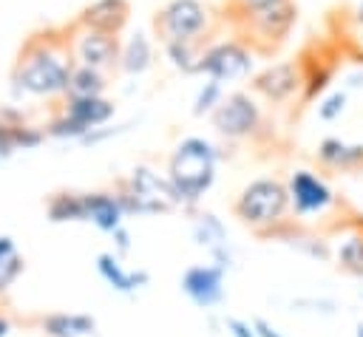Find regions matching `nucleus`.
Listing matches in <instances>:
<instances>
[{
    "instance_id": "obj_1",
    "label": "nucleus",
    "mask_w": 363,
    "mask_h": 337,
    "mask_svg": "<svg viewBox=\"0 0 363 337\" xmlns=\"http://www.w3.org/2000/svg\"><path fill=\"white\" fill-rule=\"evenodd\" d=\"M74 57L68 48V34L62 28L34 31L17 51L11 65V93L17 99H54L65 93Z\"/></svg>"
},
{
    "instance_id": "obj_2",
    "label": "nucleus",
    "mask_w": 363,
    "mask_h": 337,
    "mask_svg": "<svg viewBox=\"0 0 363 337\" xmlns=\"http://www.w3.org/2000/svg\"><path fill=\"white\" fill-rule=\"evenodd\" d=\"M221 150L204 136H184L167 161V181L182 210H196L201 195L213 187Z\"/></svg>"
},
{
    "instance_id": "obj_3",
    "label": "nucleus",
    "mask_w": 363,
    "mask_h": 337,
    "mask_svg": "<svg viewBox=\"0 0 363 337\" xmlns=\"http://www.w3.org/2000/svg\"><path fill=\"white\" fill-rule=\"evenodd\" d=\"M233 215L261 238H275L289 224V193L286 181L264 176L241 187L233 201Z\"/></svg>"
},
{
    "instance_id": "obj_4",
    "label": "nucleus",
    "mask_w": 363,
    "mask_h": 337,
    "mask_svg": "<svg viewBox=\"0 0 363 337\" xmlns=\"http://www.w3.org/2000/svg\"><path fill=\"white\" fill-rule=\"evenodd\" d=\"M230 20L241 42H247L258 54H272L292 34L298 23V6L295 0H269L261 6L230 8Z\"/></svg>"
},
{
    "instance_id": "obj_5",
    "label": "nucleus",
    "mask_w": 363,
    "mask_h": 337,
    "mask_svg": "<svg viewBox=\"0 0 363 337\" xmlns=\"http://www.w3.org/2000/svg\"><path fill=\"white\" fill-rule=\"evenodd\" d=\"M113 193L119 195L128 215H159L179 210V198L167 181V173L159 176L147 164H139L125 178H119L113 184Z\"/></svg>"
},
{
    "instance_id": "obj_6",
    "label": "nucleus",
    "mask_w": 363,
    "mask_h": 337,
    "mask_svg": "<svg viewBox=\"0 0 363 337\" xmlns=\"http://www.w3.org/2000/svg\"><path fill=\"white\" fill-rule=\"evenodd\" d=\"M60 110L43 125L48 139L82 142L91 130L108 125L116 113L108 96H60Z\"/></svg>"
},
{
    "instance_id": "obj_7",
    "label": "nucleus",
    "mask_w": 363,
    "mask_h": 337,
    "mask_svg": "<svg viewBox=\"0 0 363 337\" xmlns=\"http://www.w3.org/2000/svg\"><path fill=\"white\" fill-rule=\"evenodd\" d=\"M210 31V8L201 0H167L153 17V34L159 42L204 40Z\"/></svg>"
},
{
    "instance_id": "obj_8",
    "label": "nucleus",
    "mask_w": 363,
    "mask_h": 337,
    "mask_svg": "<svg viewBox=\"0 0 363 337\" xmlns=\"http://www.w3.org/2000/svg\"><path fill=\"white\" fill-rule=\"evenodd\" d=\"M210 122H213L216 133L224 136L227 142H241V139L258 136V130L264 127V110L252 93L230 91V93H224L218 108L210 113Z\"/></svg>"
},
{
    "instance_id": "obj_9",
    "label": "nucleus",
    "mask_w": 363,
    "mask_h": 337,
    "mask_svg": "<svg viewBox=\"0 0 363 337\" xmlns=\"http://www.w3.org/2000/svg\"><path fill=\"white\" fill-rule=\"evenodd\" d=\"M252 54L255 51L247 42H241L238 37L204 42L201 59H199V74L210 76V79H218L224 85L241 82V79H247L252 74V62H255Z\"/></svg>"
},
{
    "instance_id": "obj_10",
    "label": "nucleus",
    "mask_w": 363,
    "mask_h": 337,
    "mask_svg": "<svg viewBox=\"0 0 363 337\" xmlns=\"http://www.w3.org/2000/svg\"><path fill=\"white\" fill-rule=\"evenodd\" d=\"M65 34H68V48H71L74 62L91 65L105 74L119 65V48H122L119 34H108V31H99L91 25H82L77 20L71 25H65Z\"/></svg>"
},
{
    "instance_id": "obj_11",
    "label": "nucleus",
    "mask_w": 363,
    "mask_h": 337,
    "mask_svg": "<svg viewBox=\"0 0 363 337\" xmlns=\"http://www.w3.org/2000/svg\"><path fill=\"white\" fill-rule=\"evenodd\" d=\"M286 193L289 212L298 218H323L340 204L335 190L315 170H292L286 178Z\"/></svg>"
},
{
    "instance_id": "obj_12",
    "label": "nucleus",
    "mask_w": 363,
    "mask_h": 337,
    "mask_svg": "<svg viewBox=\"0 0 363 337\" xmlns=\"http://www.w3.org/2000/svg\"><path fill=\"white\" fill-rule=\"evenodd\" d=\"M250 88L255 96H261L269 105H286L292 99H301L303 76H301L298 59H281L261 68L258 74H252Z\"/></svg>"
},
{
    "instance_id": "obj_13",
    "label": "nucleus",
    "mask_w": 363,
    "mask_h": 337,
    "mask_svg": "<svg viewBox=\"0 0 363 337\" xmlns=\"http://www.w3.org/2000/svg\"><path fill=\"white\" fill-rule=\"evenodd\" d=\"M298 65H301V76H303L301 102L309 105V102L320 99V96L329 91V85L335 82V74H337V54L329 51L326 45L312 42L309 48L301 51Z\"/></svg>"
},
{
    "instance_id": "obj_14",
    "label": "nucleus",
    "mask_w": 363,
    "mask_h": 337,
    "mask_svg": "<svg viewBox=\"0 0 363 337\" xmlns=\"http://www.w3.org/2000/svg\"><path fill=\"white\" fill-rule=\"evenodd\" d=\"M224 278H227L224 266H218V263H196V266L184 269L179 286L199 309H210V306H218L224 300Z\"/></svg>"
},
{
    "instance_id": "obj_15",
    "label": "nucleus",
    "mask_w": 363,
    "mask_h": 337,
    "mask_svg": "<svg viewBox=\"0 0 363 337\" xmlns=\"http://www.w3.org/2000/svg\"><path fill=\"white\" fill-rule=\"evenodd\" d=\"M315 161L329 173H363V142L323 136L315 147Z\"/></svg>"
},
{
    "instance_id": "obj_16",
    "label": "nucleus",
    "mask_w": 363,
    "mask_h": 337,
    "mask_svg": "<svg viewBox=\"0 0 363 337\" xmlns=\"http://www.w3.org/2000/svg\"><path fill=\"white\" fill-rule=\"evenodd\" d=\"M82 207H85L82 221L94 224L99 232H108V235L116 227H122L125 215H128L122 201H119V195L113 193V187L111 190H88V193H82Z\"/></svg>"
},
{
    "instance_id": "obj_17",
    "label": "nucleus",
    "mask_w": 363,
    "mask_h": 337,
    "mask_svg": "<svg viewBox=\"0 0 363 337\" xmlns=\"http://www.w3.org/2000/svg\"><path fill=\"white\" fill-rule=\"evenodd\" d=\"M193 238L199 246H204L213 258V263L230 269L233 263V255H230V241H227V227L221 224L218 215L213 212H196L193 215Z\"/></svg>"
},
{
    "instance_id": "obj_18",
    "label": "nucleus",
    "mask_w": 363,
    "mask_h": 337,
    "mask_svg": "<svg viewBox=\"0 0 363 337\" xmlns=\"http://www.w3.org/2000/svg\"><path fill=\"white\" fill-rule=\"evenodd\" d=\"M128 20H130V3L128 0H91L77 14V23L108 31V34H122Z\"/></svg>"
},
{
    "instance_id": "obj_19",
    "label": "nucleus",
    "mask_w": 363,
    "mask_h": 337,
    "mask_svg": "<svg viewBox=\"0 0 363 337\" xmlns=\"http://www.w3.org/2000/svg\"><path fill=\"white\" fill-rule=\"evenodd\" d=\"M96 272L111 289H116L122 295H130L150 280V275L145 269H125L116 252H99L96 255Z\"/></svg>"
},
{
    "instance_id": "obj_20",
    "label": "nucleus",
    "mask_w": 363,
    "mask_h": 337,
    "mask_svg": "<svg viewBox=\"0 0 363 337\" xmlns=\"http://www.w3.org/2000/svg\"><path fill=\"white\" fill-rule=\"evenodd\" d=\"M45 337H91L96 331V320L82 312H51L37 320Z\"/></svg>"
},
{
    "instance_id": "obj_21",
    "label": "nucleus",
    "mask_w": 363,
    "mask_h": 337,
    "mask_svg": "<svg viewBox=\"0 0 363 337\" xmlns=\"http://www.w3.org/2000/svg\"><path fill=\"white\" fill-rule=\"evenodd\" d=\"M153 65V40L145 34V31H136L130 34L122 48H119V71L122 74H130V76H139L145 74L147 68Z\"/></svg>"
},
{
    "instance_id": "obj_22",
    "label": "nucleus",
    "mask_w": 363,
    "mask_h": 337,
    "mask_svg": "<svg viewBox=\"0 0 363 337\" xmlns=\"http://www.w3.org/2000/svg\"><path fill=\"white\" fill-rule=\"evenodd\" d=\"M332 258H335V266L343 269L346 275L363 278V227L343 232L332 249Z\"/></svg>"
},
{
    "instance_id": "obj_23",
    "label": "nucleus",
    "mask_w": 363,
    "mask_h": 337,
    "mask_svg": "<svg viewBox=\"0 0 363 337\" xmlns=\"http://www.w3.org/2000/svg\"><path fill=\"white\" fill-rule=\"evenodd\" d=\"M108 85H111V82H108V74H105V71H96V68H91V65L74 62L62 96H105Z\"/></svg>"
},
{
    "instance_id": "obj_24",
    "label": "nucleus",
    "mask_w": 363,
    "mask_h": 337,
    "mask_svg": "<svg viewBox=\"0 0 363 337\" xmlns=\"http://www.w3.org/2000/svg\"><path fill=\"white\" fill-rule=\"evenodd\" d=\"M45 215L51 224H68V221H82L85 207H82V193L79 190H57L45 201Z\"/></svg>"
},
{
    "instance_id": "obj_25",
    "label": "nucleus",
    "mask_w": 363,
    "mask_h": 337,
    "mask_svg": "<svg viewBox=\"0 0 363 337\" xmlns=\"http://www.w3.org/2000/svg\"><path fill=\"white\" fill-rule=\"evenodd\" d=\"M201 48H204V40H173V42H162V51H164L167 62L176 71H182V74H199Z\"/></svg>"
},
{
    "instance_id": "obj_26",
    "label": "nucleus",
    "mask_w": 363,
    "mask_h": 337,
    "mask_svg": "<svg viewBox=\"0 0 363 337\" xmlns=\"http://www.w3.org/2000/svg\"><path fill=\"white\" fill-rule=\"evenodd\" d=\"M23 269H26V258L20 255L17 244L9 235H0V295H6L14 286Z\"/></svg>"
},
{
    "instance_id": "obj_27",
    "label": "nucleus",
    "mask_w": 363,
    "mask_h": 337,
    "mask_svg": "<svg viewBox=\"0 0 363 337\" xmlns=\"http://www.w3.org/2000/svg\"><path fill=\"white\" fill-rule=\"evenodd\" d=\"M224 93H227V85L224 82H218V79H210V76H204V82H201V88L196 91V99H193V116H210L216 108H218V102L224 99Z\"/></svg>"
},
{
    "instance_id": "obj_28",
    "label": "nucleus",
    "mask_w": 363,
    "mask_h": 337,
    "mask_svg": "<svg viewBox=\"0 0 363 337\" xmlns=\"http://www.w3.org/2000/svg\"><path fill=\"white\" fill-rule=\"evenodd\" d=\"M346 105H349V91H343V88L340 91H329L318 102V119L320 122H337L346 113Z\"/></svg>"
},
{
    "instance_id": "obj_29",
    "label": "nucleus",
    "mask_w": 363,
    "mask_h": 337,
    "mask_svg": "<svg viewBox=\"0 0 363 337\" xmlns=\"http://www.w3.org/2000/svg\"><path fill=\"white\" fill-rule=\"evenodd\" d=\"M346 42L352 57H363V0H357V6L349 14V31H346Z\"/></svg>"
},
{
    "instance_id": "obj_30",
    "label": "nucleus",
    "mask_w": 363,
    "mask_h": 337,
    "mask_svg": "<svg viewBox=\"0 0 363 337\" xmlns=\"http://www.w3.org/2000/svg\"><path fill=\"white\" fill-rule=\"evenodd\" d=\"M14 150H17V144H14V127H11V119H6V116L0 113V159L11 156Z\"/></svg>"
},
{
    "instance_id": "obj_31",
    "label": "nucleus",
    "mask_w": 363,
    "mask_h": 337,
    "mask_svg": "<svg viewBox=\"0 0 363 337\" xmlns=\"http://www.w3.org/2000/svg\"><path fill=\"white\" fill-rule=\"evenodd\" d=\"M224 329L230 337H258L255 329H252V320H241V317H227L224 320Z\"/></svg>"
},
{
    "instance_id": "obj_32",
    "label": "nucleus",
    "mask_w": 363,
    "mask_h": 337,
    "mask_svg": "<svg viewBox=\"0 0 363 337\" xmlns=\"http://www.w3.org/2000/svg\"><path fill=\"white\" fill-rule=\"evenodd\" d=\"M111 238H113V252H116L119 258L130 252V232H128V227H125V224H122V227H116V229L111 232Z\"/></svg>"
},
{
    "instance_id": "obj_33",
    "label": "nucleus",
    "mask_w": 363,
    "mask_h": 337,
    "mask_svg": "<svg viewBox=\"0 0 363 337\" xmlns=\"http://www.w3.org/2000/svg\"><path fill=\"white\" fill-rule=\"evenodd\" d=\"M252 329H255V334L258 337H286L284 331H278L269 320H264V317H252Z\"/></svg>"
},
{
    "instance_id": "obj_34",
    "label": "nucleus",
    "mask_w": 363,
    "mask_h": 337,
    "mask_svg": "<svg viewBox=\"0 0 363 337\" xmlns=\"http://www.w3.org/2000/svg\"><path fill=\"white\" fill-rule=\"evenodd\" d=\"M269 0H227V8H247V6H261Z\"/></svg>"
},
{
    "instance_id": "obj_35",
    "label": "nucleus",
    "mask_w": 363,
    "mask_h": 337,
    "mask_svg": "<svg viewBox=\"0 0 363 337\" xmlns=\"http://www.w3.org/2000/svg\"><path fill=\"white\" fill-rule=\"evenodd\" d=\"M9 331H11V320L0 312V337H9Z\"/></svg>"
},
{
    "instance_id": "obj_36",
    "label": "nucleus",
    "mask_w": 363,
    "mask_h": 337,
    "mask_svg": "<svg viewBox=\"0 0 363 337\" xmlns=\"http://www.w3.org/2000/svg\"><path fill=\"white\" fill-rule=\"evenodd\" d=\"M354 337H363V320L357 323V331H354Z\"/></svg>"
}]
</instances>
